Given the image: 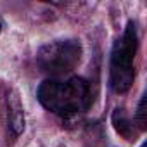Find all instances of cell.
<instances>
[{
    "label": "cell",
    "instance_id": "obj_1",
    "mask_svg": "<svg viewBox=\"0 0 147 147\" xmlns=\"http://www.w3.org/2000/svg\"><path fill=\"white\" fill-rule=\"evenodd\" d=\"M36 97L47 111L61 118L76 116L87 111L92 102L90 85L80 76H71L66 80L49 78L40 83Z\"/></svg>",
    "mask_w": 147,
    "mask_h": 147
},
{
    "label": "cell",
    "instance_id": "obj_2",
    "mask_svg": "<svg viewBox=\"0 0 147 147\" xmlns=\"http://www.w3.org/2000/svg\"><path fill=\"white\" fill-rule=\"evenodd\" d=\"M138 49L137 26L130 21L123 35L114 42L109 64V87L116 94H126L135 80V55Z\"/></svg>",
    "mask_w": 147,
    "mask_h": 147
},
{
    "label": "cell",
    "instance_id": "obj_3",
    "mask_svg": "<svg viewBox=\"0 0 147 147\" xmlns=\"http://www.w3.org/2000/svg\"><path fill=\"white\" fill-rule=\"evenodd\" d=\"M82 61V45L78 40H54L40 47L36 54L38 67L50 78L66 76Z\"/></svg>",
    "mask_w": 147,
    "mask_h": 147
},
{
    "label": "cell",
    "instance_id": "obj_4",
    "mask_svg": "<svg viewBox=\"0 0 147 147\" xmlns=\"http://www.w3.org/2000/svg\"><path fill=\"white\" fill-rule=\"evenodd\" d=\"M9 126L12 128L14 135H19L24 130V114H23V107L19 104L18 99H12V102L9 104Z\"/></svg>",
    "mask_w": 147,
    "mask_h": 147
},
{
    "label": "cell",
    "instance_id": "obj_5",
    "mask_svg": "<svg viewBox=\"0 0 147 147\" xmlns=\"http://www.w3.org/2000/svg\"><path fill=\"white\" fill-rule=\"evenodd\" d=\"M113 121H114L116 130H118L123 137H126L128 140H131V135H133V125L123 116V113H121L119 109H116V113H114V116H113Z\"/></svg>",
    "mask_w": 147,
    "mask_h": 147
},
{
    "label": "cell",
    "instance_id": "obj_6",
    "mask_svg": "<svg viewBox=\"0 0 147 147\" xmlns=\"http://www.w3.org/2000/svg\"><path fill=\"white\" fill-rule=\"evenodd\" d=\"M137 121H138V126L144 130L145 128V95H142V99L138 102V107H137Z\"/></svg>",
    "mask_w": 147,
    "mask_h": 147
},
{
    "label": "cell",
    "instance_id": "obj_7",
    "mask_svg": "<svg viewBox=\"0 0 147 147\" xmlns=\"http://www.w3.org/2000/svg\"><path fill=\"white\" fill-rule=\"evenodd\" d=\"M0 31H2V24H0Z\"/></svg>",
    "mask_w": 147,
    "mask_h": 147
},
{
    "label": "cell",
    "instance_id": "obj_8",
    "mask_svg": "<svg viewBox=\"0 0 147 147\" xmlns=\"http://www.w3.org/2000/svg\"><path fill=\"white\" fill-rule=\"evenodd\" d=\"M142 147H145V145H142Z\"/></svg>",
    "mask_w": 147,
    "mask_h": 147
}]
</instances>
